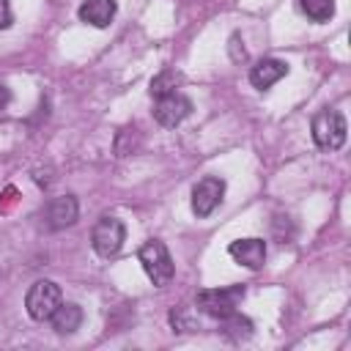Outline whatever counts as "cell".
<instances>
[{"label": "cell", "mask_w": 351, "mask_h": 351, "mask_svg": "<svg viewBox=\"0 0 351 351\" xmlns=\"http://www.w3.org/2000/svg\"><path fill=\"white\" fill-rule=\"evenodd\" d=\"M285 74H288V63H285V60L263 58V60H258V63L250 69V82H252L258 90H266V88H271L274 82H280Z\"/></svg>", "instance_id": "obj_10"}, {"label": "cell", "mask_w": 351, "mask_h": 351, "mask_svg": "<svg viewBox=\"0 0 351 351\" xmlns=\"http://www.w3.org/2000/svg\"><path fill=\"white\" fill-rule=\"evenodd\" d=\"M11 19H14V14H11L8 0H0V30H5L11 25Z\"/></svg>", "instance_id": "obj_16"}, {"label": "cell", "mask_w": 351, "mask_h": 351, "mask_svg": "<svg viewBox=\"0 0 351 351\" xmlns=\"http://www.w3.org/2000/svg\"><path fill=\"white\" fill-rule=\"evenodd\" d=\"M192 112V101L184 96V93H167V96H162V99H156V107H154V118H156V123H162V126H178L186 115Z\"/></svg>", "instance_id": "obj_8"}, {"label": "cell", "mask_w": 351, "mask_h": 351, "mask_svg": "<svg viewBox=\"0 0 351 351\" xmlns=\"http://www.w3.org/2000/svg\"><path fill=\"white\" fill-rule=\"evenodd\" d=\"M244 299V285H228V288H206L197 293V310L208 318H228L239 310V302Z\"/></svg>", "instance_id": "obj_2"}, {"label": "cell", "mask_w": 351, "mask_h": 351, "mask_svg": "<svg viewBox=\"0 0 351 351\" xmlns=\"http://www.w3.org/2000/svg\"><path fill=\"white\" fill-rule=\"evenodd\" d=\"M228 252H230V258H236L241 266H247V269L255 271V269H261L263 261H266V241H263V239H236V241H230Z\"/></svg>", "instance_id": "obj_9"}, {"label": "cell", "mask_w": 351, "mask_h": 351, "mask_svg": "<svg viewBox=\"0 0 351 351\" xmlns=\"http://www.w3.org/2000/svg\"><path fill=\"white\" fill-rule=\"evenodd\" d=\"M219 324H222V329H225L233 340H241V337H250V335H252V324H250L244 315H239V310L230 313L228 318H222Z\"/></svg>", "instance_id": "obj_15"}, {"label": "cell", "mask_w": 351, "mask_h": 351, "mask_svg": "<svg viewBox=\"0 0 351 351\" xmlns=\"http://www.w3.org/2000/svg\"><path fill=\"white\" fill-rule=\"evenodd\" d=\"M8 101H11V93H8V88H5V85H0V112L8 107Z\"/></svg>", "instance_id": "obj_17"}, {"label": "cell", "mask_w": 351, "mask_h": 351, "mask_svg": "<svg viewBox=\"0 0 351 351\" xmlns=\"http://www.w3.org/2000/svg\"><path fill=\"white\" fill-rule=\"evenodd\" d=\"M222 195H225V181L222 178H217V176L200 178L192 186V211L197 217H208L222 203Z\"/></svg>", "instance_id": "obj_6"}, {"label": "cell", "mask_w": 351, "mask_h": 351, "mask_svg": "<svg viewBox=\"0 0 351 351\" xmlns=\"http://www.w3.org/2000/svg\"><path fill=\"white\" fill-rule=\"evenodd\" d=\"M115 11H118L115 0H85V3L80 5L77 16H80V22H85V25H93V27H107V25L112 22Z\"/></svg>", "instance_id": "obj_11"}, {"label": "cell", "mask_w": 351, "mask_h": 351, "mask_svg": "<svg viewBox=\"0 0 351 351\" xmlns=\"http://www.w3.org/2000/svg\"><path fill=\"white\" fill-rule=\"evenodd\" d=\"M310 129H313L315 145L324 148V151H337V148H343L346 132H348L346 118H343L337 110H329V107L313 115V126H310Z\"/></svg>", "instance_id": "obj_3"}, {"label": "cell", "mask_w": 351, "mask_h": 351, "mask_svg": "<svg viewBox=\"0 0 351 351\" xmlns=\"http://www.w3.org/2000/svg\"><path fill=\"white\" fill-rule=\"evenodd\" d=\"M137 261L143 263V271L151 277L154 285H159V288L170 285V280H173V274H176V263H173L167 247H165L159 239L145 241V244L137 250Z\"/></svg>", "instance_id": "obj_1"}, {"label": "cell", "mask_w": 351, "mask_h": 351, "mask_svg": "<svg viewBox=\"0 0 351 351\" xmlns=\"http://www.w3.org/2000/svg\"><path fill=\"white\" fill-rule=\"evenodd\" d=\"M181 82V77L176 74V71H162V74H156L154 80H151V96L154 99H162V96H167V93H176V85Z\"/></svg>", "instance_id": "obj_14"}, {"label": "cell", "mask_w": 351, "mask_h": 351, "mask_svg": "<svg viewBox=\"0 0 351 351\" xmlns=\"http://www.w3.org/2000/svg\"><path fill=\"white\" fill-rule=\"evenodd\" d=\"M60 302H63L60 285L52 280H38L30 285V291L25 296V310L33 321H49V315L58 310Z\"/></svg>", "instance_id": "obj_4"}, {"label": "cell", "mask_w": 351, "mask_h": 351, "mask_svg": "<svg viewBox=\"0 0 351 351\" xmlns=\"http://www.w3.org/2000/svg\"><path fill=\"white\" fill-rule=\"evenodd\" d=\"M123 239H126L123 222H121L118 217H110V214L99 217V222H96L93 230H90V244H93L96 255H101V258H112V255L121 250Z\"/></svg>", "instance_id": "obj_5"}, {"label": "cell", "mask_w": 351, "mask_h": 351, "mask_svg": "<svg viewBox=\"0 0 351 351\" xmlns=\"http://www.w3.org/2000/svg\"><path fill=\"white\" fill-rule=\"evenodd\" d=\"M299 8L313 22H329L335 14V0H299Z\"/></svg>", "instance_id": "obj_13"}, {"label": "cell", "mask_w": 351, "mask_h": 351, "mask_svg": "<svg viewBox=\"0 0 351 351\" xmlns=\"http://www.w3.org/2000/svg\"><path fill=\"white\" fill-rule=\"evenodd\" d=\"M77 214H80V203L74 195H60V197H52L44 208V225L49 230H63L69 225L77 222Z\"/></svg>", "instance_id": "obj_7"}, {"label": "cell", "mask_w": 351, "mask_h": 351, "mask_svg": "<svg viewBox=\"0 0 351 351\" xmlns=\"http://www.w3.org/2000/svg\"><path fill=\"white\" fill-rule=\"evenodd\" d=\"M49 324H52V329H55L58 335H71V332H77L80 324H82V307L74 304V302H66V304L60 302L58 310L49 315Z\"/></svg>", "instance_id": "obj_12"}]
</instances>
